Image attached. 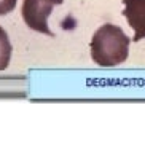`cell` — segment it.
<instances>
[{
    "label": "cell",
    "instance_id": "cell-1",
    "mask_svg": "<svg viewBox=\"0 0 145 153\" xmlns=\"http://www.w3.org/2000/svg\"><path fill=\"white\" fill-rule=\"evenodd\" d=\"M129 38L121 27L104 24L94 32L91 40V57L100 67H113L124 62L129 54Z\"/></svg>",
    "mask_w": 145,
    "mask_h": 153
},
{
    "label": "cell",
    "instance_id": "cell-5",
    "mask_svg": "<svg viewBox=\"0 0 145 153\" xmlns=\"http://www.w3.org/2000/svg\"><path fill=\"white\" fill-rule=\"evenodd\" d=\"M16 3H18V0H0V16L13 11Z\"/></svg>",
    "mask_w": 145,
    "mask_h": 153
},
{
    "label": "cell",
    "instance_id": "cell-4",
    "mask_svg": "<svg viewBox=\"0 0 145 153\" xmlns=\"http://www.w3.org/2000/svg\"><path fill=\"white\" fill-rule=\"evenodd\" d=\"M11 43H10L8 33L3 27H0V70H5L11 59Z\"/></svg>",
    "mask_w": 145,
    "mask_h": 153
},
{
    "label": "cell",
    "instance_id": "cell-3",
    "mask_svg": "<svg viewBox=\"0 0 145 153\" xmlns=\"http://www.w3.org/2000/svg\"><path fill=\"white\" fill-rule=\"evenodd\" d=\"M123 16L134 30L132 42L145 38V0H123Z\"/></svg>",
    "mask_w": 145,
    "mask_h": 153
},
{
    "label": "cell",
    "instance_id": "cell-2",
    "mask_svg": "<svg viewBox=\"0 0 145 153\" xmlns=\"http://www.w3.org/2000/svg\"><path fill=\"white\" fill-rule=\"evenodd\" d=\"M64 0H24L21 14L24 22L27 24L32 30L53 37L54 33L50 30L48 26V18L56 5H61Z\"/></svg>",
    "mask_w": 145,
    "mask_h": 153
}]
</instances>
